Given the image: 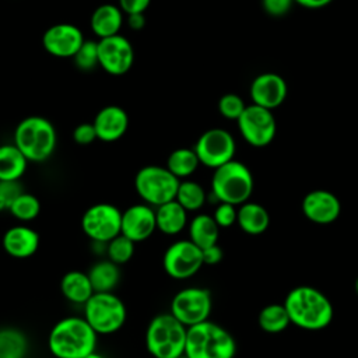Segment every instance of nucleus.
Listing matches in <instances>:
<instances>
[{
  "mask_svg": "<svg viewBox=\"0 0 358 358\" xmlns=\"http://www.w3.org/2000/svg\"><path fill=\"white\" fill-rule=\"evenodd\" d=\"M76 66L83 71H90L95 66H99L98 59V42L94 41H84L76 55L73 56Z\"/></svg>",
  "mask_w": 358,
  "mask_h": 358,
  "instance_id": "nucleus-34",
  "label": "nucleus"
},
{
  "mask_svg": "<svg viewBox=\"0 0 358 358\" xmlns=\"http://www.w3.org/2000/svg\"><path fill=\"white\" fill-rule=\"evenodd\" d=\"M211 308V294L201 287L183 288L175 294L171 302V313L186 327L208 320Z\"/></svg>",
  "mask_w": 358,
  "mask_h": 358,
  "instance_id": "nucleus-10",
  "label": "nucleus"
},
{
  "mask_svg": "<svg viewBox=\"0 0 358 358\" xmlns=\"http://www.w3.org/2000/svg\"><path fill=\"white\" fill-rule=\"evenodd\" d=\"M56 130L42 116L22 119L14 131V144L31 162L46 161L56 148Z\"/></svg>",
  "mask_w": 358,
  "mask_h": 358,
  "instance_id": "nucleus-6",
  "label": "nucleus"
},
{
  "mask_svg": "<svg viewBox=\"0 0 358 358\" xmlns=\"http://www.w3.org/2000/svg\"><path fill=\"white\" fill-rule=\"evenodd\" d=\"M238 206L229 204V203H218L214 210V220L218 224L220 228H228L236 222L238 217Z\"/></svg>",
  "mask_w": 358,
  "mask_h": 358,
  "instance_id": "nucleus-37",
  "label": "nucleus"
},
{
  "mask_svg": "<svg viewBox=\"0 0 358 358\" xmlns=\"http://www.w3.org/2000/svg\"><path fill=\"white\" fill-rule=\"evenodd\" d=\"M199 165L200 161L194 148H176L169 154L166 159V168L180 180L192 176Z\"/></svg>",
  "mask_w": 358,
  "mask_h": 358,
  "instance_id": "nucleus-28",
  "label": "nucleus"
},
{
  "mask_svg": "<svg viewBox=\"0 0 358 358\" xmlns=\"http://www.w3.org/2000/svg\"><path fill=\"white\" fill-rule=\"evenodd\" d=\"M257 322L263 331L277 334L289 326L291 319L284 303H268L260 310Z\"/></svg>",
  "mask_w": 358,
  "mask_h": 358,
  "instance_id": "nucleus-30",
  "label": "nucleus"
},
{
  "mask_svg": "<svg viewBox=\"0 0 358 358\" xmlns=\"http://www.w3.org/2000/svg\"><path fill=\"white\" fill-rule=\"evenodd\" d=\"M99 66L112 76L127 73L134 62V50L130 41L120 35L101 38L98 41Z\"/></svg>",
  "mask_w": 358,
  "mask_h": 358,
  "instance_id": "nucleus-14",
  "label": "nucleus"
},
{
  "mask_svg": "<svg viewBox=\"0 0 358 358\" xmlns=\"http://www.w3.org/2000/svg\"><path fill=\"white\" fill-rule=\"evenodd\" d=\"M187 210L182 207L175 199L166 201L155 208L157 229L166 235H176L187 225Z\"/></svg>",
  "mask_w": 358,
  "mask_h": 358,
  "instance_id": "nucleus-23",
  "label": "nucleus"
},
{
  "mask_svg": "<svg viewBox=\"0 0 358 358\" xmlns=\"http://www.w3.org/2000/svg\"><path fill=\"white\" fill-rule=\"evenodd\" d=\"M96 336L84 317L69 316L52 327L48 345L56 358H84L95 351Z\"/></svg>",
  "mask_w": 358,
  "mask_h": 358,
  "instance_id": "nucleus-2",
  "label": "nucleus"
},
{
  "mask_svg": "<svg viewBox=\"0 0 358 358\" xmlns=\"http://www.w3.org/2000/svg\"><path fill=\"white\" fill-rule=\"evenodd\" d=\"M126 306L113 292H94L84 303V319L96 334H113L126 322Z\"/></svg>",
  "mask_w": 358,
  "mask_h": 358,
  "instance_id": "nucleus-7",
  "label": "nucleus"
},
{
  "mask_svg": "<svg viewBox=\"0 0 358 358\" xmlns=\"http://www.w3.org/2000/svg\"><path fill=\"white\" fill-rule=\"evenodd\" d=\"M253 192V176L250 169L241 161L231 159L214 169L211 178V193L218 203L241 206L248 201Z\"/></svg>",
  "mask_w": 358,
  "mask_h": 358,
  "instance_id": "nucleus-5",
  "label": "nucleus"
},
{
  "mask_svg": "<svg viewBox=\"0 0 358 358\" xmlns=\"http://www.w3.org/2000/svg\"><path fill=\"white\" fill-rule=\"evenodd\" d=\"M122 211L109 203H96L88 207L81 217V229L92 241L108 243L120 234Z\"/></svg>",
  "mask_w": 358,
  "mask_h": 358,
  "instance_id": "nucleus-9",
  "label": "nucleus"
},
{
  "mask_svg": "<svg viewBox=\"0 0 358 358\" xmlns=\"http://www.w3.org/2000/svg\"><path fill=\"white\" fill-rule=\"evenodd\" d=\"M39 234L28 225H14L8 228L1 239L3 249L15 259H27L39 248Z\"/></svg>",
  "mask_w": 358,
  "mask_h": 358,
  "instance_id": "nucleus-20",
  "label": "nucleus"
},
{
  "mask_svg": "<svg viewBox=\"0 0 358 358\" xmlns=\"http://www.w3.org/2000/svg\"><path fill=\"white\" fill-rule=\"evenodd\" d=\"M87 274L95 292H112L120 280L119 264L109 259L96 262Z\"/></svg>",
  "mask_w": 358,
  "mask_h": 358,
  "instance_id": "nucleus-27",
  "label": "nucleus"
},
{
  "mask_svg": "<svg viewBox=\"0 0 358 358\" xmlns=\"http://www.w3.org/2000/svg\"><path fill=\"white\" fill-rule=\"evenodd\" d=\"M60 291L73 303H85L95 292L87 273L80 270L67 271L60 280Z\"/></svg>",
  "mask_w": 358,
  "mask_h": 358,
  "instance_id": "nucleus-24",
  "label": "nucleus"
},
{
  "mask_svg": "<svg viewBox=\"0 0 358 358\" xmlns=\"http://www.w3.org/2000/svg\"><path fill=\"white\" fill-rule=\"evenodd\" d=\"M187 327L171 312L151 319L145 331V347L154 358H178L185 354Z\"/></svg>",
  "mask_w": 358,
  "mask_h": 358,
  "instance_id": "nucleus-4",
  "label": "nucleus"
},
{
  "mask_svg": "<svg viewBox=\"0 0 358 358\" xmlns=\"http://www.w3.org/2000/svg\"><path fill=\"white\" fill-rule=\"evenodd\" d=\"M246 105L243 99L236 94H225L218 101V110L220 113L231 120H238L242 112L245 110Z\"/></svg>",
  "mask_w": 358,
  "mask_h": 358,
  "instance_id": "nucleus-35",
  "label": "nucleus"
},
{
  "mask_svg": "<svg viewBox=\"0 0 358 358\" xmlns=\"http://www.w3.org/2000/svg\"><path fill=\"white\" fill-rule=\"evenodd\" d=\"M331 1L333 0H294V3L303 6L306 8H320V7L327 6Z\"/></svg>",
  "mask_w": 358,
  "mask_h": 358,
  "instance_id": "nucleus-43",
  "label": "nucleus"
},
{
  "mask_svg": "<svg viewBox=\"0 0 358 358\" xmlns=\"http://www.w3.org/2000/svg\"><path fill=\"white\" fill-rule=\"evenodd\" d=\"M287 96V84L284 78L275 73H263L257 76L250 85V98L253 103L274 109L280 106Z\"/></svg>",
  "mask_w": 358,
  "mask_h": 358,
  "instance_id": "nucleus-18",
  "label": "nucleus"
},
{
  "mask_svg": "<svg viewBox=\"0 0 358 358\" xmlns=\"http://www.w3.org/2000/svg\"><path fill=\"white\" fill-rule=\"evenodd\" d=\"M73 138L80 145H88L94 143L98 138L94 123H81L76 126L73 130Z\"/></svg>",
  "mask_w": 358,
  "mask_h": 358,
  "instance_id": "nucleus-38",
  "label": "nucleus"
},
{
  "mask_svg": "<svg viewBox=\"0 0 358 358\" xmlns=\"http://www.w3.org/2000/svg\"><path fill=\"white\" fill-rule=\"evenodd\" d=\"M284 306L291 323L303 330H322L330 324L334 316L330 299L310 285L292 288L285 296Z\"/></svg>",
  "mask_w": 358,
  "mask_h": 358,
  "instance_id": "nucleus-1",
  "label": "nucleus"
},
{
  "mask_svg": "<svg viewBox=\"0 0 358 358\" xmlns=\"http://www.w3.org/2000/svg\"><path fill=\"white\" fill-rule=\"evenodd\" d=\"M193 148L201 165L215 169L234 159L236 144L229 131L214 127L206 130L197 138Z\"/></svg>",
  "mask_w": 358,
  "mask_h": 358,
  "instance_id": "nucleus-12",
  "label": "nucleus"
},
{
  "mask_svg": "<svg viewBox=\"0 0 358 358\" xmlns=\"http://www.w3.org/2000/svg\"><path fill=\"white\" fill-rule=\"evenodd\" d=\"M354 287H355V292L358 294V277H357V280H355V285H354Z\"/></svg>",
  "mask_w": 358,
  "mask_h": 358,
  "instance_id": "nucleus-45",
  "label": "nucleus"
},
{
  "mask_svg": "<svg viewBox=\"0 0 358 358\" xmlns=\"http://www.w3.org/2000/svg\"><path fill=\"white\" fill-rule=\"evenodd\" d=\"M10 214L17 220L27 222L35 220L41 213V201L36 196L22 192L11 204Z\"/></svg>",
  "mask_w": 358,
  "mask_h": 358,
  "instance_id": "nucleus-32",
  "label": "nucleus"
},
{
  "mask_svg": "<svg viewBox=\"0 0 358 358\" xmlns=\"http://www.w3.org/2000/svg\"><path fill=\"white\" fill-rule=\"evenodd\" d=\"M22 192L20 180H0V211H8Z\"/></svg>",
  "mask_w": 358,
  "mask_h": 358,
  "instance_id": "nucleus-36",
  "label": "nucleus"
},
{
  "mask_svg": "<svg viewBox=\"0 0 358 358\" xmlns=\"http://www.w3.org/2000/svg\"><path fill=\"white\" fill-rule=\"evenodd\" d=\"M175 200L182 207H185V210L197 211L204 206L207 200V193L199 182L190 180V179H182L179 182Z\"/></svg>",
  "mask_w": 358,
  "mask_h": 358,
  "instance_id": "nucleus-31",
  "label": "nucleus"
},
{
  "mask_svg": "<svg viewBox=\"0 0 358 358\" xmlns=\"http://www.w3.org/2000/svg\"><path fill=\"white\" fill-rule=\"evenodd\" d=\"M94 126L99 140L112 143L119 140L129 129V115L117 105L102 108L94 119Z\"/></svg>",
  "mask_w": 358,
  "mask_h": 358,
  "instance_id": "nucleus-19",
  "label": "nucleus"
},
{
  "mask_svg": "<svg viewBox=\"0 0 358 358\" xmlns=\"http://www.w3.org/2000/svg\"><path fill=\"white\" fill-rule=\"evenodd\" d=\"M157 229L155 210L147 204H133L122 211L120 234L131 239L134 243L148 239Z\"/></svg>",
  "mask_w": 358,
  "mask_h": 358,
  "instance_id": "nucleus-16",
  "label": "nucleus"
},
{
  "mask_svg": "<svg viewBox=\"0 0 358 358\" xmlns=\"http://www.w3.org/2000/svg\"><path fill=\"white\" fill-rule=\"evenodd\" d=\"M236 224L245 234L260 235L266 232L270 225V214L262 204L245 201L238 206Z\"/></svg>",
  "mask_w": 358,
  "mask_h": 358,
  "instance_id": "nucleus-22",
  "label": "nucleus"
},
{
  "mask_svg": "<svg viewBox=\"0 0 358 358\" xmlns=\"http://www.w3.org/2000/svg\"><path fill=\"white\" fill-rule=\"evenodd\" d=\"M165 273L175 280L193 277L203 266L201 249L190 239H180L168 246L162 257Z\"/></svg>",
  "mask_w": 358,
  "mask_h": 358,
  "instance_id": "nucleus-11",
  "label": "nucleus"
},
{
  "mask_svg": "<svg viewBox=\"0 0 358 358\" xmlns=\"http://www.w3.org/2000/svg\"><path fill=\"white\" fill-rule=\"evenodd\" d=\"M294 0H263V7L270 15H284L291 8Z\"/></svg>",
  "mask_w": 358,
  "mask_h": 358,
  "instance_id": "nucleus-39",
  "label": "nucleus"
},
{
  "mask_svg": "<svg viewBox=\"0 0 358 358\" xmlns=\"http://www.w3.org/2000/svg\"><path fill=\"white\" fill-rule=\"evenodd\" d=\"M302 213L303 215L319 225H327L334 222L340 213L341 204L338 197L323 189H316L305 194L302 199Z\"/></svg>",
  "mask_w": 358,
  "mask_h": 358,
  "instance_id": "nucleus-17",
  "label": "nucleus"
},
{
  "mask_svg": "<svg viewBox=\"0 0 358 358\" xmlns=\"http://www.w3.org/2000/svg\"><path fill=\"white\" fill-rule=\"evenodd\" d=\"M150 3L151 0H119V7L126 14L144 13L148 8Z\"/></svg>",
  "mask_w": 358,
  "mask_h": 358,
  "instance_id": "nucleus-41",
  "label": "nucleus"
},
{
  "mask_svg": "<svg viewBox=\"0 0 358 358\" xmlns=\"http://www.w3.org/2000/svg\"><path fill=\"white\" fill-rule=\"evenodd\" d=\"M84 41L80 28L69 22H59L49 27L42 36L45 50L56 57H73Z\"/></svg>",
  "mask_w": 358,
  "mask_h": 358,
  "instance_id": "nucleus-15",
  "label": "nucleus"
},
{
  "mask_svg": "<svg viewBox=\"0 0 358 358\" xmlns=\"http://www.w3.org/2000/svg\"><path fill=\"white\" fill-rule=\"evenodd\" d=\"M185 354L189 358H234L236 341L222 326L204 320L187 327Z\"/></svg>",
  "mask_w": 358,
  "mask_h": 358,
  "instance_id": "nucleus-3",
  "label": "nucleus"
},
{
  "mask_svg": "<svg viewBox=\"0 0 358 358\" xmlns=\"http://www.w3.org/2000/svg\"><path fill=\"white\" fill-rule=\"evenodd\" d=\"M179 182L166 166L147 165L136 173L134 189L147 204L158 207L176 197Z\"/></svg>",
  "mask_w": 358,
  "mask_h": 358,
  "instance_id": "nucleus-8",
  "label": "nucleus"
},
{
  "mask_svg": "<svg viewBox=\"0 0 358 358\" xmlns=\"http://www.w3.org/2000/svg\"><path fill=\"white\" fill-rule=\"evenodd\" d=\"M236 122L242 137L253 147L268 145L275 136L277 124L271 110L256 103L248 105Z\"/></svg>",
  "mask_w": 358,
  "mask_h": 358,
  "instance_id": "nucleus-13",
  "label": "nucleus"
},
{
  "mask_svg": "<svg viewBox=\"0 0 358 358\" xmlns=\"http://www.w3.org/2000/svg\"><path fill=\"white\" fill-rule=\"evenodd\" d=\"M90 24H91L92 32L99 39L116 35L119 34L123 24L122 8L110 3L101 4L94 10Z\"/></svg>",
  "mask_w": 358,
  "mask_h": 358,
  "instance_id": "nucleus-21",
  "label": "nucleus"
},
{
  "mask_svg": "<svg viewBox=\"0 0 358 358\" xmlns=\"http://www.w3.org/2000/svg\"><path fill=\"white\" fill-rule=\"evenodd\" d=\"M28 162L15 144L0 145V180H20L27 171Z\"/></svg>",
  "mask_w": 358,
  "mask_h": 358,
  "instance_id": "nucleus-25",
  "label": "nucleus"
},
{
  "mask_svg": "<svg viewBox=\"0 0 358 358\" xmlns=\"http://www.w3.org/2000/svg\"><path fill=\"white\" fill-rule=\"evenodd\" d=\"M84 358H103L101 354H98L96 351H92L91 354H88V355H85Z\"/></svg>",
  "mask_w": 358,
  "mask_h": 358,
  "instance_id": "nucleus-44",
  "label": "nucleus"
},
{
  "mask_svg": "<svg viewBox=\"0 0 358 358\" xmlns=\"http://www.w3.org/2000/svg\"><path fill=\"white\" fill-rule=\"evenodd\" d=\"M178 358H189V357H187V355H186V354H182V355H179V357H178Z\"/></svg>",
  "mask_w": 358,
  "mask_h": 358,
  "instance_id": "nucleus-46",
  "label": "nucleus"
},
{
  "mask_svg": "<svg viewBox=\"0 0 358 358\" xmlns=\"http://www.w3.org/2000/svg\"><path fill=\"white\" fill-rule=\"evenodd\" d=\"M127 24L133 31H140L145 25V17L144 13H131L127 14Z\"/></svg>",
  "mask_w": 358,
  "mask_h": 358,
  "instance_id": "nucleus-42",
  "label": "nucleus"
},
{
  "mask_svg": "<svg viewBox=\"0 0 358 358\" xmlns=\"http://www.w3.org/2000/svg\"><path fill=\"white\" fill-rule=\"evenodd\" d=\"M105 250L108 259L120 266L127 263L133 257L134 242L124 236L123 234H119L105 245Z\"/></svg>",
  "mask_w": 358,
  "mask_h": 358,
  "instance_id": "nucleus-33",
  "label": "nucleus"
},
{
  "mask_svg": "<svg viewBox=\"0 0 358 358\" xmlns=\"http://www.w3.org/2000/svg\"><path fill=\"white\" fill-rule=\"evenodd\" d=\"M220 227L213 215L197 214L189 222V239L200 249L218 242Z\"/></svg>",
  "mask_w": 358,
  "mask_h": 358,
  "instance_id": "nucleus-26",
  "label": "nucleus"
},
{
  "mask_svg": "<svg viewBox=\"0 0 358 358\" xmlns=\"http://www.w3.org/2000/svg\"><path fill=\"white\" fill-rule=\"evenodd\" d=\"M28 348V338L20 329H0V358H25Z\"/></svg>",
  "mask_w": 358,
  "mask_h": 358,
  "instance_id": "nucleus-29",
  "label": "nucleus"
},
{
  "mask_svg": "<svg viewBox=\"0 0 358 358\" xmlns=\"http://www.w3.org/2000/svg\"><path fill=\"white\" fill-rule=\"evenodd\" d=\"M201 253H203V263L207 266H215L224 257V252L218 243H214L211 246L201 249Z\"/></svg>",
  "mask_w": 358,
  "mask_h": 358,
  "instance_id": "nucleus-40",
  "label": "nucleus"
}]
</instances>
